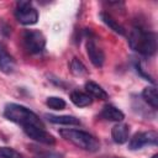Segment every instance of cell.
<instances>
[{
	"instance_id": "cell-1",
	"label": "cell",
	"mask_w": 158,
	"mask_h": 158,
	"mask_svg": "<svg viewBox=\"0 0 158 158\" xmlns=\"http://www.w3.org/2000/svg\"><path fill=\"white\" fill-rule=\"evenodd\" d=\"M130 47L142 56H153L157 51V36L154 32L146 31L142 27H135L128 36Z\"/></svg>"
},
{
	"instance_id": "cell-2",
	"label": "cell",
	"mask_w": 158,
	"mask_h": 158,
	"mask_svg": "<svg viewBox=\"0 0 158 158\" xmlns=\"http://www.w3.org/2000/svg\"><path fill=\"white\" fill-rule=\"evenodd\" d=\"M4 116L10 121L21 125L22 127H26V126L44 127V125L41 121V118L33 111H31L26 106L19 105V104H9V105H6L5 110H4Z\"/></svg>"
},
{
	"instance_id": "cell-3",
	"label": "cell",
	"mask_w": 158,
	"mask_h": 158,
	"mask_svg": "<svg viewBox=\"0 0 158 158\" xmlns=\"http://www.w3.org/2000/svg\"><path fill=\"white\" fill-rule=\"evenodd\" d=\"M59 135L72 144L77 146L78 148H81L88 152H98L100 149V142L99 139L93 136L89 132L81 131V130H74V128H63L59 131Z\"/></svg>"
},
{
	"instance_id": "cell-4",
	"label": "cell",
	"mask_w": 158,
	"mask_h": 158,
	"mask_svg": "<svg viewBox=\"0 0 158 158\" xmlns=\"http://www.w3.org/2000/svg\"><path fill=\"white\" fill-rule=\"evenodd\" d=\"M22 43L25 49L31 54L41 53L46 47V37L38 30H26L22 33Z\"/></svg>"
},
{
	"instance_id": "cell-5",
	"label": "cell",
	"mask_w": 158,
	"mask_h": 158,
	"mask_svg": "<svg viewBox=\"0 0 158 158\" xmlns=\"http://www.w3.org/2000/svg\"><path fill=\"white\" fill-rule=\"evenodd\" d=\"M16 20L22 25H35L38 21V11L32 6L31 1H17L15 10Z\"/></svg>"
},
{
	"instance_id": "cell-6",
	"label": "cell",
	"mask_w": 158,
	"mask_h": 158,
	"mask_svg": "<svg viewBox=\"0 0 158 158\" xmlns=\"http://www.w3.org/2000/svg\"><path fill=\"white\" fill-rule=\"evenodd\" d=\"M158 143V133L156 131H148V132H138L136 133L128 142V149L136 151L141 149L142 147L151 144L157 146Z\"/></svg>"
},
{
	"instance_id": "cell-7",
	"label": "cell",
	"mask_w": 158,
	"mask_h": 158,
	"mask_svg": "<svg viewBox=\"0 0 158 158\" xmlns=\"http://www.w3.org/2000/svg\"><path fill=\"white\" fill-rule=\"evenodd\" d=\"M23 131L30 138H32V139H35L40 143H43V144H47V146H53L56 143V138L49 132H47L44 130V127L26 126V127H23Z\"/></svg>"
},
{
	"instance_id": "cell-8",
	"label": "cell",
	"mask_w": 158,
	"mask_h": 158,
	"mask_svg": "<svg viewBox=\"0 0 158 158\" xmlns=\"http://www.w3.org/2000/svg\"><path fill=\"white\" fill-rule=\"evenodd\" d=\"M86 53H88V57H89L90 62L96 68H100V67L104 65L105 54H104L102 49L96 44V41H95L94 37H88V41H86Z\"/></svg>"
},
{
	"instance_id": "cell-9",
	"label": "cell",
	"mask_w": 158,
	"mask_h": 158,
	"mask_svg": "<svg viewBox=\"0 0 158 158\" xmlns=\"http://www.w3.org/2000/svg\"><path fill=\"white\" fill-rule=\"evenodd\" d=\"M128 136H130V126L123 122H118L111 128V137L114 142L117 144L126 143L128 141Z\"/></svg>"
},
{
	"instance_id": "cell-10",
	"label": "cell",
	"mask_w": 158,
	"mask_h": 158,
	"mask_svg": "<svg viewBox=\"0 0 158 158\" xmlns=\"http://www.w3.org/2000/svg\"><path fill=\"white\" fill-rule=\"evenodd\" d=\"M15 69V59L6 51V48L0 44V70L5 74L12 73Z\"/></svg>"
},
{
	"instance_id": "cell-11",
	"label": "cell",
	"mask_w": 158,
	"mask_h": 158,
	"mask_svg": "<svg viewBox=\"0 0 158 158\" xmlns=\"http://www.w3.org/2000/svg\"><path fill=\"white\" fill-rule=\"evenodd\" d=\"M100 116L107 121H115V122H121L125 118V114L120 109H117L116 106L110 105V104H107L102 107Z\"/></svg>"
},
{
	"instance_id": "cell-12",
	"label": "cell",
	"mask_w": 158,
	"mask_h": 158,
	"mask_svg": "<svg viewBox=\"0 0 158 158\" xmlns=\"http://www.w3.org/2000/svg\"><path fill=\"white\" fill-rule=\"evenodd\" d=\"M46 118L57 125H67V126H77L80 125V120L75 116H69V115H62V116H56V115H46Z\"/></svg>"
},
{
	"instance_id": "cell-13",
	"label": "cell",
	"mask_w": 158,
	"mask_h": 158,
	"mask_svg": "<svg viewBox=\"0 0 158 158\" xmlns=\"http://www.w3.org/2000/svg\"><path fill=\"white\" fill-rule=\"evenodd\" d=\"M85 90L90 96H93L95 99H99V100H106L109 98L107 93L99 84H96V83H94L91 80L85 83Z\"/></svg>"
},
{
	"instance_id": "cell-14",
	"label": "cell",
	"mask_w": 158,
	"mask_h": 158,
	"mask_svg": "<svg viewBox=\"0 0 158 158\" xmlns=\"http://www.w3.org/2000/svg\"><path fill=\"white\" fill-rule=\"evenodd\" d=\"M70 100L78 107H85V106L91 105V102H93V99L89 94L83 93V91H78V90L70 93Z\"/></svg>"
},
{
	"instance_id": "cell-15",
	"label": "cell",
	"mask_w": 158,
	"mask_h": 158,
	"mask_svg": "<svg viewBox=\"0 0 158 158\" xmlns=\"http://www.w3.org/2000/svg\"><path fill=\"white\" fill-rule=\"evenodd\" d=\"M100 19H101L102 22H104L106 26H109L114 32H116V33H118V35H121V36H123V35L126 33L123 26H121L110 14H107V12H101V14H100Z\"/></svg>"
},
{
	"instance_id": "cell-16",
	"label": "cell",
	"mask_w": 158,
	"mask_h": 158,
	"mask_svg": "<svg viewBox=\"0 0 158 158\" xmlns=\"http://www.w3.org/2000/svg\"><path fill=\"white\" fill-rule=\"evenodd\" d=\"M142 98L153 109H157L158 107V95H157V89L154 86H147V88H144L143 91H142Z\"/></svg>"
},
{
	"instance_id": "cell-17",
	"label": "cell",
	"mask_w": 158,
	"mask_h": 158,
	"mask_svg": "<svg viewBox=\"0 0 158 158\" xmlns=\"http://www.w3.org/2000/svg\"><path fill=\"white\" fill-rule=\"evenodd\" d=\"M69 67H70V72H72L74 75H77V77H81V75L86 74V68H85V65H84L78 58H73V59L70 60Z\"/></svg>"
},
{
	"instance_id": "cell-18",
	"label": "cell",
	"mask_w": 158,
	"mask_h": 158,
	"mask_svg": "<svg viewBox=\"0 0 158 158\" xmlns=\"http://www.w3.org/2000/svg\"><path fill=\"white\" fill-rule=\"evenodd\" d=\"M46 104L49 109H53V110H63L65 107V101L62 99V98H58V96H49L47 98L46 100Z\"/></svg>"
},
{
	"instance_id": "cell-19",
	"label": "cell",
	"mask_w": 158,
	"mask_h": 158,
	"mask_svg": "<svg viewBox=\"0 0 158 158\" xmlns=\"http://www.w3.org/2000/svg\"><path fill=\"white\" fill-rule=\"evenodd\" d=\"M0 158H23V156L11 147H0Z\"/></svg>"
},
{
	"instance_id": "cell-20",
	"label": "cell",
	"mask_w": 158,
	"mask_h": 158,
	"mask_svg": "<svg viewBox=\"0 0 158 158\" xmlns=\"http://www.w3.org/2000/svg\"><path fill=\"white\" fill-rule=\"evenodd\" d=\"M31 149L35 152L36 158H62V154L52 152V151H41L36 147H31Z\"/></svg>"
},
{
	"instance_id": "cell-21",
	"label": "cell",
	"mask_w": 158,
	"mask_h": 158,
	"mask_svg": "<svg viewBox=\"0 0 158 158\" xmlns=\"http://www.w3.org/2000/svg\"><path fill=\"white\" fill-rule=\"evenodd\" d=\"M152 158H158V156H157V154H154V156H152Z\"/></svg>"
}]
</instances>
